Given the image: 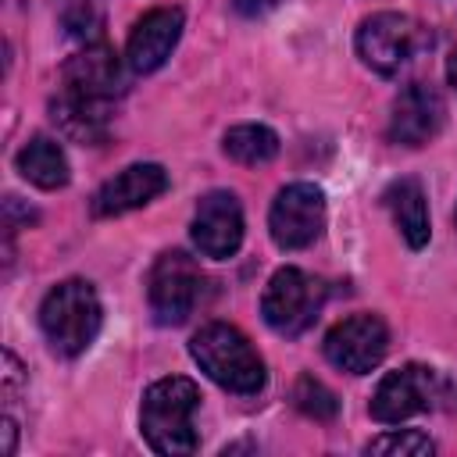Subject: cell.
<instances>
[{"label": "cell", "instance_id": "obj_13", "mask_svg": "<svg viewBox=\"0 0 457 457\" xmlns=\"http://www.w3.org/2000/svg\"><path fill=\"white\" fill-rule=\"evenodd\" d=\"M179 36H182V11L179 7H154V11H146L132 25V32H129V46H125L129 68L139 71V75L157 71L171 57Z\"/></svg>", "mask_w": 457, "mask_h": 457}, {"label": "cell", "instance_id": "obj_6", "mask_svg": "<svg viewBox=\"0 0 457 457\" xmlns=\"http://www.w3.org/2000/svg\"><path fill=\"white\" fill-rule=\"evenodd\" d=\"M204 271L182 250H164L146 278V300L157 325H182L204 300Z\"/></svg>", "mask_w": 457, "mask_h": 457}, {"label": "cell", "instance_id": "obj_2", "mask_svg": "<svg viewBox=\"0 0 457 457\" xmlns=\"http://www.w3.org/2000/svg\"><path fill=\"white\" fill-rule=\"evenodd\" d=\"M196 403H200V389H196V382H189L182 375L157 378L143 393L139 428H143V439L150 443L154 453L182 457V453L196 450V443H200L196 428H193Z\"/></svg>", "mask_w": 457, "mask_h": 457}, {"label": "cell", "instance_id": "obj_18", "mask_svg": "<svg viewBox=\"0 0 457 457\" xmlns=\"http://www.w3.org/2000/svg\"><path fill=\"white\" fill-rule=\"evenodd\" d=\"M293 403H296L307 418H314V421H332L336 411H339L336 393H332L325 382H318L314 375H300V382H296V389H293Z\"/></svg>", "mask_w": 457, "mask_h": 457}, {"label": "cell", "instance_id": "obj_21", "mask_svg": "<svg viewBox=\"0 0 457 457\" xmlns=\"http://www.w3.org/2000/svg\"><path fill=\"white\" fill-rule=\"evenodd\" d=\"M282 0H232V7L243 14V18H261L268 11H275Z\"/></svg>", "mask_w": 457, "mask_h": 457}, {"label": "cell", "instance_id": "obj_15", "mask_svg": "<svg viewBox=\"0 0 457 457\" xmlns=\"http://www.w3.org/2000/svg\"><path fill=\"white\" fill-rule=\"evenodd\" d=\"M400 236L407 239L411 250H421L428 243V204H425V189L418 179H396L386 193H382Z\"/></svg>", "mask_w": 457, "mask_h": 457}, {"label": "cell", "instance_id": "obj_11", "mask_svg": "<svg viewBox=\"0 0 457 457\" xmlns=\"http://www.w3.org/2000/svg\"><path fill=\"white\" fill-rule=\"evenodd\" d=\"M193 243L204 257H214V261H225L239 250V243H243V207H239L236 193L214 189L196 204Z\"/></svg>", "mask_w": 457, "mask_h": 457}, {"label": "cell", "instance_id": "obj_4", "mask_svg": "<svg viewBox=\"0 0 457 457\" xmlns=\"http://www.w3.org/2000/svg\"><path fill=\"white\" fill-rule=\"evenodd\" d=\"M39 328L54 353L79 357L100 332V300L93 286L82 278L57 282L39 303Z\"/></svg>", "mask_w": 457, "mask_h": 457}, {"label": "cell", "instance_id": "obj_1", "mask_svg": "<svg viewBox=\"0 0 457 457\" xmlns=\"http://www.w3.org/2000/svg\"><path fill=\"white\" fill-rule=\"evenodd\" d=\"M121 93H125V75L118 54L104 43L93 46L86 43V50H79L64 64L61 93L50 104V111L64 136L79 143H100L107 136V111Z\"/></svg>", "mask_w": 457, "mask_h": 457}, {"label": "cell", "instance_id": "obj_16", "mask_svg": "<svg viewBox=\"0 0 457 457\" xmlns=\"http://www.w3.org/2000/svg\"><path fill=\"white\" fill-rule=\"evenodd\" d=\"M18 171L39 189H61L71 175L64 150L46 136H36L18 150Z\"/></svg>", "mask_w": 457, "mask_h": 457}, {"label": "cell", "instance_id": "obj_14", "mask_svg": "<svg viewBox=\"0 0 457 457\" xmlns=\"http://www.w3.org/2000/svg\"><path fill=\"white\" fill-rule=\"evenodd\" d=\"M168 189V171L161 164H129L114 179H107L93 196L96 218H118L125 211L146 207L154 196Z\"/></svg>", "mask_w": 457, "mask_h": 457}, {"label": "cell", "instance_id": "obj_9", "mask_svg": "<svg viewBox=\"0 0 457 457\" xmlns=\"http://www.w3.org/2000/svg\"><path fill=\"white\" fill-rule=\"evenodd\" d=\"M321 346L328 364H336L339 371L368 375L371 368H378V361L389 350V328L378 314H350L328 328Z\"/></svg>", "mask_w": 457, "mask_h": 457}, {"label": "cell", "instance_id": "obj_12", "mask_svg": "<svg viewBox=\"0 0 457 457\" xmlns=\"http://www.w3.org/2000/svg\"><path fill=\"white\" fill-rule=\"evenodd\" d=\"M443 121H446V107H443L439 89L425 86V82H411L393 100L389 139L400 146H425L428 139L439 136Z\"/></svg>", "mask_w": 457, "mask_h": 457}, {"label": "cell", "instance_id": "obj_10", "mask_svg": "<svg viewBox=\"0 0 457 457\" xmlns=\"http://www.w3.org/2000/svg\"><path fill=\"white\" fill-rule=\"evenodd\" d=\"M439 396V378L432 368L425 364H403L396 371H389L375 393H371V418L382 425H396L403 418H414L421 411H428Z\"/></svg>", "mask_w": 457, "mask_h": 457}, {"label": "cell", "instance_id": "obj_8", "mask_svg": "<svg viewBox=\"0 0 457 457\" xmlns=\"http://www.w3.org/2000/svg\"><path fill=\"white\" fill-rule=\"evenodd\" d=\"M325 228V193L314 182H293L278 189L268 211V232L282 250L311 246Z\"/></svg>", "mask_w": 457, "mask_h": 457}, {"label": "cell", "instance_id": "obj_3", "mask_svg": "<svg viewBox=\"0 0 457 457\" xmlns=\"http://www.w3.org/2000/svg\"><path fill=\"white\" fill-rule=\"evenodd\" d=\"M189 353L200 364V371L228 393L250 396V393H261L268 382L261 353L250 346V339L236 325H225V321L204 325L189 339Z\"/></svg>", "mask_w": 457, "mask_h": 457}, {"label": "cell", "instance_id": "obj_22", "mask_svg": "<svg viewBox=\"0 0 457 457\" xmlns=\"http://www.w3.org/2000/svg\"><path fill=\"white\" fill-rule=\"evenodd\" d=\"M4 453L7 457L14 453V421L11 418H4Z\"/></svg>", "mask_w": 457, "mask_h": 457}, {"label": "cell", "instance_id": "obj_23", "mask_svg": "<svg viewBox=\"0 0 457 457\" xmlns=\"http://www.w3.org/2000/svg\"><path fill=\"white\" fill-rule=\"evenodd\" d=\"M446 79H450V86L457 89V50L446 57Z\"/></svg>", "mask_w": 457, "mask_h": 457}, {"label": "cell", "instance_id": "obj_20", "mask_svg": "<svg viewBox=\"0 0 457 457\" xmlns=\"http://www.w3.org/2000/svg\"><path fill=\"white\" fill-rule=\"evenodd\" d=\"M18 389H21V364H18V357L11 350H4V400L14 403Z\"/></svg>", "mask_w": 457, "mask_h": 457}, {"label": "cell", "instance_id": "obj_17", "mask_svg": "<svg viewBox=\"0 0 457 457\" xmlns=\"http://www.w3.org/2000/svg\"><path fill=\"white\" fill-rule=\"evenodd\" d=\"M221 150H225L232 161L257 168V164H268V161L278 154V136H275L268 125H236V129L225 132Z\"/></svg>", "mask_w": 457, "mask_h": 457}, {"label": "cell", "instance_id": "obj_7", "mask_svg": "<svg viewBox=\"0 0 457 457\" xmlns=\"http://www.w3.org/2000/svg\"><path fill=\"white\" fill-rule=\"evenodd\" d=\"M325 303V286L311 278L300 268H278L261 296V314L271 332L278 336H300L314 325Z\"/></svg>", "mask_w": 457, "mask_h": 457}, {"label": "cell", "instance_id": "obj_5", "mask_svg": "<svg viewBox=\"0 0 457 457\" xmlns=\"http://www.w3.org/2000/svg\"><path fill=\"white\" fill-rule=\"evenodd\" d=\"M428 43V32L414 18L396 11L371 14L357 29V54L378 75H400V68H407Z\"/></svg>", "mask_w": 457, "mask_h": 457}, {"label": "cell", "instance_id": "obj_19", "mask_svg": "<svg viewBox=\"0 0 457 457\" xmlns=\"http://www.w3.org/2000/svg\"><path fill=\"white\" fill-rule=\"evenodd\" d=\"M364 450L368 453H393V457H428L436 446H432V439L425 432L403 428V432H386V436L371 439Z\"/></svg>", "mask_w": 457, "mask_h": 457}, {"label": "cell", "instance_id": "obj_24", "mask_svg": "<svg viewBox=\"0 0 457 457\" xmlns=\"http://www.w3.org/2000/svg\"><path fill=\"white\" fill-rule=\"evenodd\" d=\"M453 221H457V211H453Z\"/></svg>", "mask_w": 457, "mask_h": 457}]
</instances>
